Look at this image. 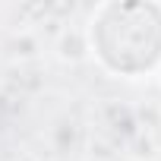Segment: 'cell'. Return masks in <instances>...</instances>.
<instances>
[{
	"label": "cell",
	"mask_w": 161,
	"mask_h": 161,
	"mask_svg": "<svg viewBox=\"0 0 161 161\" xmlns=\"http://www.w3.org/2000/svg\"><path fill=\"white\" fill-rule=\"evenodd\" d=\"M92 47L120 76H139L161 60V7L108 3L92 19Z\"/></svg>",
	"instance_id": "obj_1"
}]
</instances>
